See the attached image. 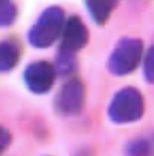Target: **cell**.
<instances>
[{"label":"cell","instance_id":"cell-1","mask_svg":"<svg viewBox=\"0 0 154 156\" xmlns=\"http://www.w3.org/2000/svg\"><path fill=\"white\" fill-rule=\"evenodd\" d=\"M145 99L137 88L127 86L116 91L107 108L109 119L114 124L136 122L143 116Z\"/></svg>","mask_w":154,"mask_h":156},{"label":"cell","instance_id":"cell-2","mask_svg":"<svg viewBox=\"0 0 154 156\" xmlns=\"http://www.w3.org/2000/svg\"><path fill=\"white\" fill-rule=\"evenodd\" d=\"M64 25V10L58 5L46 8L28 30V42L37 49L49 48L62 36Z\"/></svg>","mask_w":154,"mask_h":156},{"label":"cell","instance_id":"cell-3","mask_svg":"<svg viewBox=\"0 0 154 156\" xmlns=\"http://www.w3.org/2000/svg\"><path fill=\"white\" fill-rule=\"evenodd\" d=\"M143 56V41L136 37H124L116 42L107 61V69L112 75L125 76L132 73Z\"/></svg>","mask_w":154,"mask_h":156},{"label":"cell","instance_id":"cell-4","mask_svg":"<svg viewBox=\"0 0 154 156\" xmlns=\"http://www.w3.org/2000/svg\"><path fill=\"white\" fill-rule=\"evenodd\" d=\"M85 103V86L81 79L67 80L54 98V110L64 117H73L82 112Z\"/></svg>","mask_w":154,"mask_h":156},{"label":"cell","instance_id":"cell-5","mask_svg":"<svg viewBox=\"0 0 154 156\" xmlns=\"http://www.w3.org/2000/svg\"><path fill=\"white\" fill-rule=\"evenodd\" d=\"M23 79L27 89L35 94H44L53 88L56 73L52 63L44 60L32 62L26 66Z\"/></svg>","mask_w":154,"mask_h":156},{"label":"cell","instance_id":"cell-6","mask_svg":"<svg viewBox=\"0 0 154 156\" xmlns=\"http://www.w3.org/2000/svg\"><path fill=\"white\" fill-rule=\"evenodd\" d=\"M89 40V28L82 19H80L78 15H72L67 21H65L62 33L60 48L77 53L78 51L86 47Z\"/></svg>","mask_w":154,"mask_h":156},{"label":"cell","instance_id":"cell-7","mask_svg":"<svg viewBox=\"0 0 154 156\" xmlns=\"http://www.w3.org/2000/svg\"><path fill=\"white\" fill-rule=\"evenodd\" d=\"M22 56V47L14 39L0 40V73L12 71Z\"/></svg>","mask_w":154,"mask_h":156},{"label":"cell","instance_id":"cell-8","mask_svg":"<svg viewBox=\"0 0 154 156\" xmlns=\"http://www.w3.org/2000/svg\"><path fill=\"white\" fill-rule=\"evenodd\" d=\"M119 2L116 0H96L86 1V10L93 22L98 26H104L109 21L111 13L116 9Z\"/></svg>","mask_w":154,"mask_h":156},{"label":"cell","instance_id":"cell-9","mask_svg":"<svg viewBox=\"0 0 154 156\" xmlns=\"http://www.w3.org/2000/svg\"><path fill=\"white\" fill-rule=\"evenodd\" d=\"M78 65L77 55L75 52L68 51L66 49L58 47L53 66L56 75L68 76L75 71Z\"/></svg>","mask_w":154,"mask_h":156},{"label":"cell","instance_id":"cell-10","mask_svg":"<svg viewBox=\"0 0 154 156\" xmlns=\"http://www.w3.org/2000/svg\"><path fill=\"white\" fill-rule=\"evenodd\" d=\"M124 156H153L151 136H140L130 139L124 147Z\"/></svg>","mask_w":154,"mask_h":156},{"label":"cell","instance_id":"cell-11","mask_svg":"<svg viewBox=\"0 0 154 156\" xmlns=\"http://www.w3.org/2000/svg\"><path fill=\"white\" fill-rule=\"evenodd\" d=\"M17 7L13 1H0V28L9 27L17 17Z\"/></svg>","mask_w":154,"mask_h":156},{"label":"cell","instance_id":"cell-12","mask_svg":"<svg viewBox=\"0 0 154 156\" xmlns=\"http://www.w3.org/2000/svg\"><path fill=\"white\" fill-rule=\"evenodd\" d=\"M142 72L143 77L148 83H153L154 79V52L153 46L148 49L147 53L143 56V64H142Z\"/></svg>","mask_w":154,"mask_h":156},{"label":"cell","instance_id":"cell-13","mask_svg":"<svg viewBox=\"0 0 154 156\" xmlns=\"http://www.w3.org/2000/svg\"><path fill=\"white\" fill-rule=\"evenodd\" d=\"M12 142V134L5 127L0 125V156L2 155Z\"/></svg>","mask_w":154,"mask_h":156}]
</instances>
